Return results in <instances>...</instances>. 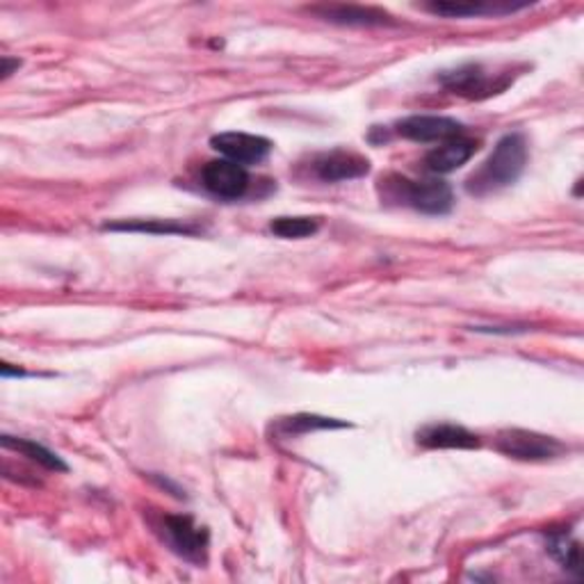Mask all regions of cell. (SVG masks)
I'll use <instances>...</instances> for the list:
<instances>
[{
	"mask_svg": "<svg viewBox=\"0 0 584 584\" xmlns=\"http://www.w3.org/2000/svg\"><path fill=\"white\" fill-rule=\"evenodd\" d=\"M527 140L523 133H508L498 140L489 158L482 167L465 181V189L475 197H486V194L500 192L514 185L527 165Z\"/></svg>",
	"mask_w": 584,
	"mask_h": 584,
	"instance_id": "obj_1",
	"label": "cell"
},
{
	"mask_svg": "<svg viewBox=\"0 0 584 584\" xmlns=\"http://www.w3.org/2000/svg\"><path fill=\"white\" fill-rule=\"evenodd\" d=\"M379 197L386 204L407 206L424 215H448L454 206L452 187L443 181H413L400 174L379 178Z\"/></svg>",
	"mask_w": 584,
	"mask_h": 584,
	"instance_id": "obj_2",
	"label": "cell"
},
{
	"mask_svg": "<svg viewBox=\"0 0 584 584\" xmlns=\"http://www.w3.org/2000/svg\"><path fill=\"white\" fill-rule=\"evenodd\" d=\"M439 83L450 94L471 99V101H484V99H491V96L508 90L512 85V75L508 71L493 73L484 64L469 62V64H461L452 71L439 73Z\"/></svg>",
	"mask_w": 584,
	"mask_h": 584,
	"instance_id": "obj_3",
	"label": "cell"
},
{
	"mask_svg": "<svg viewBox=\"0 0 584 584\" xmlns=\"http://www.w3.org/2000/svg\"><path fill=\"white\" fill-rule=\"evenodd\" d=\"M167 546L192 564H206L211 534L204 525H199L187 514H165L158 525Z\"/></svg>",
	"mask_w": 584,
	"mask_h": 584,
	"instance_id": "obj_4",
	"label": "cell"
},
{
	"mask_svg": "<svg viewBox=\"0 0 584 584\" xmlns=\"http://www.w3.org/2000/svg\"><path fill=\"white\" fill-rule=\"evenodd\" d=\"M495 450L516 461H549L564 452V443L530 430H502L495 437Z\"/></svg>",
	"mask_w": 584,
	"mask_h": 584,
	"instance_id": "obj_5",
	"label": "cell"
},
{
	"mask_svg": "<svg viewBox=\"0 0 584 584\" xmlns=\"http://www.w3.org/2000/svg\"><path fill=\"white\" fill-rule=\"evenodd\" d=\"M202 183L213 197L224 202H236L245 197V192L249 187V174L243 165L219 158L204 165Z\"/></svg>",
	"mask_w": 584,
	"mask_h": 584,
	"instance_id": "obj_6",
	"label": "cell"
},
{
	"mask_svg": "<svg viewBox=\"0 0 584 584\" xmlns=\"http://www.w3.org/2000/svg\"><path fill=\"white\" fill-rule=\"evenodd\" d=\"M310 170H314L316 178H320L322 183H340L363 178L370 172V161L363 158L361 153L336 148L318 153L316 158L310 161Z\"/></svg>",
	"mask_w": 584,
	"mask_h": 584,
	"instance_id": "obj_7",
	"label": "cell"
},
{
	"mask_svg": "<svg viewBox=\"0 0 584 584\" xmlns=\"http://www.w3.org/2000/svg\"><path fill=\"white\" fill-rule=\"evenodd\" d=\"M211 146L224 155L226 161L249 167L263 163L267 155L271 153V142L260 135H249V133H219L211 137Z\"/></svg>",
	"mask_w": 584,
	"mask_h": 584,
	"instance_id": "obj_8",
	"label": "cell"
},
{
	"mask_svg": "<svg viewBox=\"0 0 584 584\" xmlns=\"http://www.w3.org/2000/svg\"><path fill=\"white\" fill-rule=\"evenodd\" d=\"M398 135L430 144V142H448L452 137H461L463 124L452 120V116H441V114H411L407 120H400L396 124Z\"/></svg>",
	"mask_w": 584,
	"mask_h": 584,
	"instance_id": "obj_9",
	"label": "cell"
},
{
	"mask_svg": "<svg viewBox=\"0 0 584 584\" xmlns=\"http://www.w3.org/2000/svg\"><path fill=\"white\" fill-rule=\"evenodd\" d=\"M308 12L336 25L349 28H381V25H396L393 14H388L381 8L370 6H314Z\"/></svg>",
	"mask_w": 584,
	"mask_h": 584,
	"instance_id": "obj_10",
	"label": "cell"
},
{
	"mask_svg": "<svg viewBox=\"0 0 584 584\" xmlns=\"http://www.w3.org/2000/svg\"><path fill=\"white\" fill-rule=\"evenodd\" d=\"M416 441L418 445L430 450H475L482 445L478 434L452 422H434L420 427L416 432Z\"/></svg>",
	"mask_w": 584,
	"mask_h": 584,
	"instance_id": "obj_11",
	"label": "cell"
},
{
	"mask_svg": "<svg viewBox=\"0 0 584 584\" xmlns=\"http://www.w3.org/2000/svg\"><path fill=\"white\" fill-rule=\"evenodd\" d=\"M478 142L469 137H452L441 142V146L432 148L424 155V170L432 174H450L469 163L478 153Z\"/></svg>",
	"mask_w": 584,
	"mask_h": 584,
	"instance_id": "obj_12",
	"label": "cell"
},
{
	"mask_svg": "<svg viewBox=\"0 0 584 584\" xmlns=\"http://www.w3.org/2000/svg\"><path fill=\"white\" fill-rule=\"evenodd\" d=\"M527 8L523 6H512V3H454V0H434V3L422 6V10L432 12L437 17L445 19H471V17H500V14H512L516 10Z\"/></svg>",
	"mask_w": 584,
	"mask_h": 584,
	"instance_id": "obj_13",
	"label": "cell"
},
{
	"mask_svg": "<svg viewBox=\"0 0 584 584\" xmlns=\"http://www.w3.org/2000/svg\"><path fill=\"white\" fill-rule=\"evenodd\" d=\"M349 422L336 420V418H325L316 413H295L288 418H279L275 430L281 437H301L308 432H320V430H345Z\"/></svg>",
	"mask_w": 584,
	"mask_h": 584,
	"instance_id": "obj_14",
	"label": "cell"
},
{
	"mask_svg": "<svg viewBox=\"0 0 584 584\" xmlns=\"http://www.w3.org/2000/svg\"><path fill=\"white\" fill-rule=\"evenodd\" d=\"M105 230H133V233H153V236H194L199 233L197 226H187L174 219H122L103 224Z\"/></svg>",
	"mask_w": 584,
	"mask_h": 584,
	"instance_id": "obj_15",
	"label": "cell"
},
{
	"mask_svg": "<svg viewBox=\"0 0 584 584\" xmlns=\"http://www.w3.org/2000/svg\"><path fill=\"white\" fill-rule=\"evenodd\" d=\"M0 441H3V448L23 454L25 459H30L37 465H42V469H47L51 473H66L69 471V465L53 450L44 448L42 443L30 441V439L10 437V434H3V439H0Z\"/></svg>",
	"mask_w": 584,
	"mask_h": 584,
	"instance_id": "obj_16",
	"label": "cell"
},
{
	"mask_svg": "<svg viewBox=\"0 0 584 584\" xmlns=\"http://www.w3.org/2000/svg\"><path fill=\"white\" fill-rule=\"evenodd\" d=\"M320 226H322L320 217H277L269 222V230L284 240L310 238L316 236Z\"/></svg>",
	"mask_w": 584,
	"mask_h": 584,
	"instance_id": "obj_17",
	"label": "cell"
},
{
	"mask_svg": "<svg viewBox=\"0 0 584 584\" xmlns=\"http://www.w3.org/2000/svg\"><path fill=\"white\" fill-rule=\"evenodd\" d=\"M549 551L562 564V568L571 571L573 575H580L582 551H580V543L571 539L568 532H553L549 539Z\"/></svg>",
	"mask_w": 584,
	"mask_h": 584,
	"instance_id": "obj_18",
	"label": "cell"
},
{
	"mask_svg": "<svg viewBox=\"0 0 584 584\" xmlns=\"http://www.w3.org/2000/svg\"><path fill=\"white\" fill-rule=\"evenodd\" d=\"M21 66V60H12L10 55L3 58V69H0V73H3V81H8V78Z\"/></svg>",
	"mask_w": 584,
	"mask_h": 584,
	"instance_id": "obj_19",
	"label": "cell"
}]
</instances>
